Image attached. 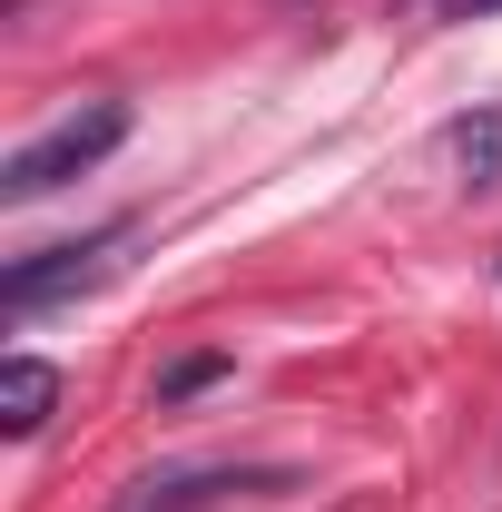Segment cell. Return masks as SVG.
<instances>
[{
	"label": "cell",
	"mask_w": 502,
	"mask_h": 512,
	"mask_svg": "<svg viewBox=\"0 0 502 512\" xmlns=\"http://www.w3.org/2000/svg\"><path fill=\"white\" fill-rule=\"evenodd\" d=\"M138 237V227H99V237H79V247H50V256H20L10 276H0V306L10 316H40L50 296H69V286H89V276H109L119 266V247Z\"/></svg>",
	"instance_id": "7a4b0ae2"
},
{
	"label": "cell",
	"mask_w": 502,
	"mask_h": 512,
	"mask_svg": "<svg viewBox=\"0 0 502 512\" xmlns=\"http://www.w3.org/2000/svg\"><path fill=\"white\" fill-rule=\"evenodd\" d=\"M197 384H217V355H188V365L158 384V394H197Z\"/></svg>",
	"instance_id": "5b68a950"
},
{
	"label": "cell",
	"mask_w": 502,
	"mask_h": 512,
	"mask_svg": "<svg viewBox=\"0 0 502 512\" xmlns=\"http://www.w3.org/2000/svg\"><path fill=\"white\" fill-rule=\"evenodd\" d=\"M276 473H148V483H128L109 512H237L247 493H266Z\"/></svg>",
	"instance_id": "3957f363"
},
{
	"label": "cell",
	"mask_w": 502,
	"mask_h": 512,
	"mask_svg": "<svg viewBox=\"0 0 502 512\" xmlns=\"http://www.w3.org/2000/svg\"><path fill=\"white\" fill-rule=\"evenodd\" d=\"M119 138H128V109H119V99H99V109H79V119L40 128L30 148H10V168H0V197H10V207H30V197L69 188V178H89V168H99Z\"/></svg>",
	"instance_id": "6da1fadb"
},
{
	"label": "cell",
	"mask_w": 502,
	"mask_h": 512,
	"mask_svg": "<svg viewBox=\"0 0 502 512\" xmlns=\"http://www.w3.org/2000/svg\"><path fill=\"white\" fill-rule=\"evenodd\" d=\"M50 404H60V375H50L40 355H10V365H0V434H40Z\"/></svg>",
	"instance_id": "277c9868"
},
{
	"label": "cell",
	"mask_w": 502,
	"mask_h": 512,
	"mask_svg": "<svg viewBox=\"0 0 502 512\" xmlns=\"http://www.w3.org/2000/svg\"><path fill=\"white\" fill-rule=\"evenodd\" d=\"M443 10H453V20H483V10H502V0H443Z\"/></svg>",
	"instance_id": "8992f818"
}]
</instances>
